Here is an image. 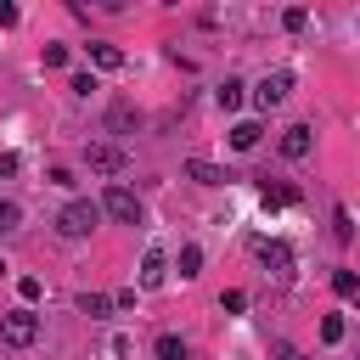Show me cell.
<instances>
[{
	"mask_svg": "<svg viewBox=\"0 0 360 360\" xmlns=\"http://www.w3.org/2000/svg\"><path fill=\"white\" fill-rule=\"evenodd\" d=\"M332 287H338V298H354V292H360V276H354V270H338Z\"/></svg>",
	"mask_w": 360,
	"mask_h": 360,
	"instance_id": "16",
	"label": "cell"
},
{
	"mask_svg": "<svg viewBox=\"0 0 360 360\" xmlns=\"http://www.w3.org/2000/svg\"><path fill=\"white\" fill-rule=\"evenodd\" d=\"M17 225H22V208H17V202H6V197H0V231H17Z\"/></svg>",
	"mask_w": 360,
	"mask_h": 360,
	"instance_id": "20",
	"label": "cell"
},
{
	"mask_svg": "<svg viewBox=\"0 0 360 360\" xmlns=\"http://www.w3.org/2000/svg\"><path fill=\"white\" fill-rule=\"evenodd\" d=\"M253 253H259V264H264L270 276H292V248H287V242H259Z\"/></svg>",
	"mask_w": 360,
	"mask_h": 360,
	"instance_id": "6",
	"label": "cell"
},
{
	"mask_svg": "<svg viewBox=\"0 0 360 360\" xmlns=\"http://www.w3.org/2000/svg\"><path fill=\"white\" fill-rule=\"evenodd\" d=\"M163 276H169V259L158 248H146L141 253V287H163Z\"/></svg>",
	"mask_w": 360,
	"mask_h": 360,
	"instance_id": "8",
	"label": "cell"
},
{
	"mask_svg": "<svg viewBox=\"0 0 360 360\" xmlns=\"http://www.w3.org/2000/svg\"><path fill=\"white\" fill-rule=\"evenodd\" d=\"M304 22H309V11H304V6H287V11H281V28H287V34H298Z\"/></svg>",
	"mask_w": 360,
	"mask_h": 360,
	"instance_id": "17",
	"label": "cell"
},
{
	"mask_svg": "<svg viewBox=\"0 0 360 360\" xmlns=\"http://www.w3.org/2000/svg\"><path fill=\"white\" fill-rule=\"evenodd\" d=\"M219 309H231V315H236V309H248V292H236V287H231V292L219 298Z\"/></svg>",
	"mask_w": 360,
	"mask_h": 360,
	"instance_id": "24",
	"label": "cell"
},
{
	"mask_svg": "<svg viewBox=\"0 0 360 360\" xmlns=\"http://www.w3.org/2000/svg\"><path fill=\"white\" fill-rule=\"evenodd\" d=\"M90 62L96 68H124V51L118 45H90Z\"/></svg>",
	"mask_w": 360,
	"mask_h": 360,
	"instance_id": "14",
	"label": "cell"
},
{
	"mask_svg": "<svg viewBox=\"0 0 360 360\" xmlns=\"http://www.w3.org/2000/svg\"><path fill=\"white\" fill-rule=\"evenodd\" d=\"M174 270H180V276L191 281V276L202 270V248H191V242H186V248H180V259H174Z\"/></svg>",
	"mask_w": 360,
	"mask_h": 360,
	"instance_id": "13",
	"label": "cell"
},
{
	"mask_svg": "<svg viewBox=\"0 0 360 360\" xmlns=\"http://www.w3.org/2000/svg\"><path fill=\"white\" fill-rule=\"evenodd\" d=\"M309 146H315V135H309V124H292V129H281V158H309Z\"/></svg>",
	"mask_w": 360,
	"mask_h": 360,
	"instance_id": "7",
	"label": "cell"
},
{
	"mask_svg": "<svg viewBox=\"0 0 360 360\" xmlns=\"http://www.w3.org/2000/svg\"><path fill=\"white\" fill-rule=\"evenodd\" d=\"M124 163H129L124 146H112V141H96V146H90V169H96V174H124Z\"/></svg>",
	"mask_w": 360,
	"mask_h": 360,
	"instance_id": "5",
	"label": "cell"
},
{
	"mask_svg": "<svg viewBox=\"0 0 360 360\" xmlns=\"http://www.w3.org/2000/svg\"><path fill=\"white\" fill-rule=\"evenodd\" d=\"M158 360H186V338L163 332V338H158Z\"/></svg>",
	"mask_w": 360,
	"mask_h": 360,
	"instance_id": "15",
	"label": "cell"
},
{
	"mask_svg": "<svg viewBox=\"0 0 360 360\" xmlns=\"http://www.w3.org/2000/svg\"><path fill=\"white\" fill-rule=\"evenodd\" d=\"M287 90H292V73H287V68H276V73H264V79H259L253 101L270 112V107H281V101H287Z\"/></svg>",
	"mask_w": 360,
	"mask_h": 360,
	"instance_id": "4",
	"label": "cell"
},
{
	"mask_svg": "<svg viewBox=\"0 0 360 360\" xmlns=\"http://www.w3.org/2000/svg\"><path fill=\"white\" fill-rule=\"evenodd\" d=\"M259 135H264V129H259L253 118H242V124L231 129V146H236V152H253V146H259Z\"/></svg>",
	"mask_w": 360,
	"mask_h": 360,
	"instance_id": "10",
	"label": "cell"
},
{
	"mask_svg": "<svg viewBox=\"0 0 360 360\" xmlns=\"http://www.w3.org/2000/svg\"><path fill=\"white\" fill-rule=\"evenodd\" d=\"M332 236H338V242H349V236H354V219H349V208H338V214H332Z\"/></svg>",
	"mask_w": 360,
	"mask_h": 360,
	"instance_id": "18",
	"label": "cell"
},
{
	"mask_svg": "<svg viewBox=\"0 0 360 360\" xmlns=\"http://www.w3.org/2000/svg\"><path fill=\"white\" fill-rule=\"evenodd\" d=\"M321 343H343V315H326L321 321Z\"/></svg>",
	"mask_w": 360,
	"mask_h": 360,
	"instance_id": "19",
	"label": "cell"
},
{
	"mask_svg": "<svg viewBox=\"0 0 360 360\" xmlns=\"http://www.w3.org/2000/svg\"><path fill=\"white\" fill-rule=\"evenodd\" d=\"M68 90H73V96H90V90H96V79H90V73H73V79H68Z\"/></svg>",
	"mask_w": 360,
	"mask_h": 360,
	"instance_id": "22",
	"label": "cell"
},
{
	"mask_svg": "<svg viewBox=\"0 0 360 360\" xmlns=\"http://www.w3.org/2000/svg\"><path fill=\"white\" fill-rule=\"evenodd\" d=\"M107 124H112V129H129V124H141V118H135L129 107H112V118H107Z\"/></svg>",
	"mask_w": 360,
	"mask_h": 360,
	"instance_id": "23",
	"label": "cell"
},
{
	"mask_svg": "<svg viewBox=\"0 0 360 360\" xmlns=\"http://www.w3.org/2000/svg\"><path fill=\"white\" fill-rule=\"evenodd\" d=\"M96 225H101V208H96L90 197H79V202H68V208L56 214V231H62V236H90Z\"/></svg>",
	"mask_w": 360,
	"mask_h": 360,
	"instance_id": "2",
	"label": "cell"
},
{
	"mask_svg": "<svg viewBox=\"0 0 360 360\" xmlns=\"http://www.w3.org/2000/svg\"><path fill=\"white\" fill-rule=\"evenodd\" d=\"M107 309H112L107 292H84V298H79V315H90V321H107Z\"/></svg>",
	"mask_w": 360,
	"mask_h": 360,
	"instance_id": "12",
	"label": "cell"
},
{
	"mask_svg": "<svg viewBox=\"0 0 360 360\" xmlns=\"http://www.w3.org/2000/svg\"><path fill=\"white\" fill-rule=\"evenodd\" d=\"M186 174H191L197 186H225V180H231V174H225V169H214L208 158H191V163H186Z\"/></svg>",
	"mask_w": 360,
	"mask_h": 360,
	"instance_id": "9",
	"label": "cell"
},
{
	"mask_svg": "<svg viewBox=\"0 0 360 360\" xmlns=\"http://www.w3.org/2000/svg\"><path fill=\"white\" fill-rule=\"evenodd\" d=\"M242 90H248V84H242V79H225V84H219V90H214V101H219V107H225V112H236V107H242Z\"/></svg>",
	"mask_w": 360,
	"mask_h": 360,
	"instance_id": "11",
	"label": "cell"
},
{
	"mask_svg": "<svg viewBox=\"0 0 360 360\" xmlns=\"http://www.w3.org/2000/svg\"><path fill=\"white\" fill-rule=\"evenodd\" d=\"M11 169H17V158H11V152H6V158H0V174H11Z\"/></svg>",
	"mask_w": 360,
	"mask_h": 360,
	"instance_id": "27",
	"label": "cell"
},
{
	"mask_svg": "<svg viewBox=\"0 0 360 360\" xmlns=\"http://www.w3.org/2000/svg\"><path fill=\"white\" fill-rule=\"evenodd\" d=\"M96 208H101V214H112V219H124V225H141V197H135L129 186H107Z\"/></svg>",
	"mask_w": 360,
	"mask_h": 360,
	"instance_id": "3",
	"label": "cell"
},
{
	"mask_svg": "<svg viewBox=\"0 0 360 360\" xmlns=\"http://www.w3.org/2000/svg\"><path fill=\"white\" fill-rule=\"evenodd\" d=\"M34 338H39V315H34L28 304H22V309H6V315H0V343H11V349H28Z\"/></svg>",
	"mask_w": 360,
	"mask_h": 360,
	"instance_id": "1",
	"label": "cell"
},
{
	"mask_svg": "<svg viewBox=\"0 0 360 360\" xmlns=\"http://www.w3.org/2000/svg\"><path fill=\"white\" fill-rule=\"evenodd\" d=\"M276 360H304L298 349H287V343H276Z\"/></svg>",
	"mask_w": 360,
	"mask_h": 360,
	"instance_id": "26",
	"label": "cell"
},
{
	"mask_svg": "<svg viewBox=\"0 0 360 360\" xmlns=\"http://www.w3.org/2000/svg\"><path fill=\"white\" fill-rule=\"evenodd\" d=\"M17 292H22V304H34L45 287H39V276H22V281H17Z\"/></svg>",
	"mask_w": 360,
	"mask_h": 360,
	"instance_id": "21",
	"label": "cell"
},
{
	"mask_svg": "<svg viewBox=\"0 0 360 360\" xmlns=\"http://www.w3.org/2000/svg\"><path fill=\"white\" fill-rule=\"evenodd\" d=\"M68 62V45H45V68H62Z\"/></svg>",
	"mask_w": 360,
	"mask_h": 360,
	"instance_id": "25",
	"label": "cell"
}]
</instances>
